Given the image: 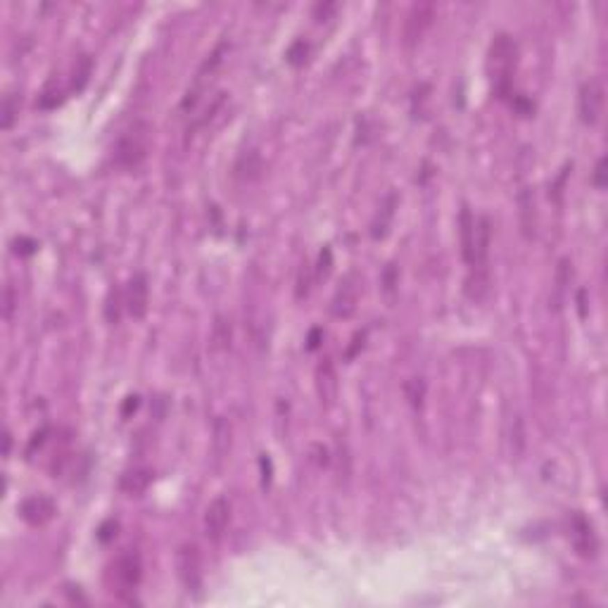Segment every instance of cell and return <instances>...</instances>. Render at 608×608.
Returning <instances> with one entry per match:
<instances>
[{
    "mask_svg": "<svg viewBox=\"0 0 608 608\" xmlns=\"http://www.w3.org/2000/svg\"><path fill=\"white\" fill-rule=\"evenodd\" d=\"M516 65H518V43L508 33H497L488 53V72L497 98H508Z\"/></svg>",
    "mask_w": 608,
    "mask_h": 608,
    "instance_id": "1",
    "label": "cell"
},
{
    "mask_svg": "<svg viewBox=\"0 0 608 608\" xmlns=\"http://www.w3.org/2000/svg\"><path fill=\"white\" fill-rule=\"evenodd\" d=\"M150 133H153V129H150L148 121H136V124L119 138L117 148H114V159H117L119 166L136 169V166L148 157Z\"/></svg>",
    "mask_w": 608,
    "mask_h": 608,
    "instance_id": "2",
    "label": "cell"
},
{
    "mask_svg": "<svg viewBox=\"0 0 608 608\" xmlns=\"http://www.w3.org/2000/svg\"><path fill=\"white\" fill-rule=\"evenodd\" d=\"M176 572L178 580L188 592H198L202 587V554L200 547L193 542H185L176 552Z\"/></svg>",
    "mask_w": 608,
    "mask_h": 608,
    "instance_id": "3",
    "label": "cell"
},
{
    "mask_svg": "<svg viewBox=\"0 0 608 608\" xmlns=\"http://www.w3.org/2000/svg\"><path fill=\"white\" fill-rule=\"evenodd\" d=\"M359 295H361V278L357 271H347L343 281L338 283L331 302V311L335 318H350L357 311Z\"/></svg>",
    "mask_w": 608,
    "mask_h": 608,
    "instance_id": "4",
    "label": "cell"
},
{
    "mask_svg": "<svg viewBox=\"0 0 608 608\" xmlns=\"http://www.w3.org/2000/svg\"><path fill=\"white\" fill-rule=\"evenodd\" d=\"M435 5L432 3H416L411 5L407 22H404V45L407 48H414V45L421 43V38L426 36V31L432 26V20H435Z\"/></svg>",
    "mask_w": 608,
    "mask_h": 608,
    "instance_id": "5",
    "label": "cell"
},
{
    "mask_svg": "<svg viewBox=\"0 0 608 608\" xmlns=\"http://www.w3.org/2000/svg\"><path fill=\"white\" fill-rule=\"evenodd\" d=\"M604 84L599 79H589L587 84H582L580 88V100H577V109H580L582 124L596 126L604 112Z\"/></svg>",
    "mask_w": 608,
    "mask_h": 608,
    "instance_id": "6",
    "label": "cell"
},
{
    "mask_svg": "<svg viewBox=\"0 0 608 608\" xmlns=\"http://www.w3.org/2000/svg\"><path fill=\"white\" fill-rule=\"evenodd\" d=\"M20 516L31 528H43L57 516V504L48 494H31L20 504Z\"/></svg>",
    "mask_w": 608,
    "mask_h": 608,
    "instance_id": "7",
    "label": "cell"
},
{
    "mask_svg": "<svg viewBox=\"0 0 608 608\" xmlns=\"http://www.w3.org/2000/svg\"><path fill=\"white\" fill-rule=\"evenodd\" d=\"M570 542L575 547V552L584 556V559H594L596 552H599L596 532L582 513H572L570 516Z\"/></svg>",
    "mask_w": 608,
    "mask_h": 608,
    "instance_id": "8",
    "label": "cell"
},
{
    "mask_svg": "<svg viewBox=\"0 0 608 608\" xmlns=\"http://www.w3.org/2000/svg\"><path fill=\"white\" fill-rule=\"evenodd\" d=\"M114 577L121 592H133L143 577V563L136 552H124L114 561Z\"/></svg>",
    "mask_w": 608,
    "mask_h": 608,
    "instance_id": "9",
    "label": "cell"
},
{
    "mask_svg": "<svg viewBox=\"0 0 608 608\" xmlns=\"http://www.w3.org/2000/svg\"><path fill=\"white\" fill-rule=\"evenodd\" d=\"M231 520V504L226 497H217L205 511V535L212 542H219L224 537Z\"/></svg>",
    "mask_w": 608,
    "mask_h": 608,
    "instance_id": "10",
    "label": "cell"
},
{
    "mask_svg": "<svg viewBox=\"0 0 608 608\" xmlns=\"http://www.w3.org/2000/svg\"><path fill=\"white\" fill-rule=\"evenodd\" d=\"M148 299H150V288H148V276L136 274L129 281L126 288V309L133 318H143L148 311Z\"/></svg>",
    "mask_w": 608,
    "mask_h": 608,
    "instance_id": "11",
    "label": "cell"
},
{
    "mask_svg": "<svg viewBox=\"0 0 608 608\" xmlns=\"http://www.w3.org/2000/svg\"><path fill=\"white\" fill-rule=\"evenodd\" d=\"M316 392L321 404L331 407L338 397V373H335V366L331 359H323L316 368Z\"/></svg>",
    "mask_w": 608,
    "mask_h": 608,
    "instance_id": "12",
    "label": "cell"
},
{
    "mask_svg": "<svg viewBox=\"0 0 608 608\" xmlns=\"http://www.w3.org/2000/svg\"><path fill=\"white\" fill-rule=\"evenodd\" d=\"M153 478H155L153 468L138 466V468H131V471H126L124 476H121L119 488L124 494H129V497H141L143 492L153 485Z\"/></svg>",
    "mask_w": 608,
    "mask_h": 608,
    "instance_id": "13",
    "label": "cell"
},
{
    "mask_svg": "<svg viewBox=\"0 0 608 608\" xmlns=\"http://www.w3.org/2000/svg\"><path fill=\"white\" fill-rule=\"evenodd\" d=\"M490 240H492V224L488 217H476V238H473V264L471 266H485L490 254Z\"/></svg>",
    "mask_w": 608,
    "mask_h": 608,
    "instance_id": "14",
    "label": "cell"
},
{
    "mask_svg": "<svg viewBox=\"0 0 608 608\" xmlns=\"http://www.w3.org/2000/svg\"><path fill=\"white\" fill-rule=\"evenodd\" d=\"M506 444H508V454H511V459L518 461L525 451V423H523V416L520 414H513L511 419H508Z\"/></svg>",
    "mask_w": 608,
    "mask_h": 608,
    "instance_id": "15",
    "label": "cell"
},
{
    "mask_svg": "<svg viewBox=\"0 0 608 608\" xmlns=\"http://www.w3.org/2000/svg\"><path fill=\"white\" fill-rule=\"evenodd\" d=\"M459 228H461V254L466 259V264H473V238H476V217L471 214L468 207L461 210L459 217Z\"/></svg>",
    "mask_w": 608,
    "mask_h": 608,
    "instance_id": "16",
    "label": "cell"
},
{
    "mask_svg": "<svg viewBox=\"0 0 608 608\" xmlns=\"http://www.w3.org/2000/svg\"><path fill=\"white\" fill-rule=\"evenodd\" d=\"M471 269H473V274L468 276V281H466V295L473 299V302H480L490 290L488 266H471Z\"/></svg>",
    "mask_w": 608,
    "mask_h": 608,
    "instance_id": "17",
    "label": "cell"
},
{
    "mask_svg": "<svg viewBox=\"0 0 608 608\" xmlns=\"http://www.w3.org/2000/svg\"><path fill=\"white\" fill-rule=\"evenodd\" d=\"M91 72H93L91 55H79L77 62H74V69H72V84H69V88H72L74 93L84 91L91 81Z\"/></svg>",
    "mask_w": 608,
    "mask_h": 608,
    "instance_id": "18",
    "label": "cell"
},
{
    "mask_svg": "<svg viewBox=\"0 0 608 608\" xmlns=\"http://www.w3.org/2000/svg\"><path fill=\"white\" fill-rule=\"evenodd\" d=\"M214 454H217V459H226L231 451V423L224 419H219L217 423H214Z\"/></svg>",
    "mask_w": 608,
    "mask_h": 608,
    "instance_id": "19",
    "label": "cell"
},
{
    "mask_svg": "<svg viewBox=\"0 0 608 608\" xmlns=\"http://www.w3.org/2000/svg\"><path fill=\"white\" fill-rule=\"evenodd\" d=\"M62 93H65V91H62V86H60V79L53 77L48 84H45V88L40 91V95L36 100V107L38 109H55L62 102Z\"/></svg>",
    "mask_w": 608,
    "mask_h": 608,
    "instance_id": "20",
    "label": "cell"
},
{
    "mask_svg": "<svg viewBox=\"0 0 608 608\" xmlns=\"http://www.w3.org/2000/svg\"><path fill=\"white\" fill-rule=\"evenodd\" d=\"M259 171H262V159H259V155L257 153L242 155L240 162H238V176L240 178H247V181H250V178H257L259 176Z\"/></svg>",
    "mask_w": 608,
    "mask_h": 608,
    "instance_id": "21",
    "label": "cell"
},
{
    "mask_svg": "<svg viewBox=\"0 0 608 608\" xmlns=\"http://www.w3.org/2000/svg\"><path fill=\"white\" fill-rule=\"evenodd\" d=\"M535 205H532L530 193H520V214H523V233L535 235Z\"/></svg>",
    "mask_w": 608,
    "mask_h": 608,
    "instance_id": "22",
    "label": "cell"
},
{
    "mask_svg": "<svg viewBox=\"0 0 608 608\" xmlns=\"http://www.w3.org/2000/svg\"><path fill=\"white\" fill-rule=\"evenodd\" d=\"M306 55H309V43H306L304 38H299V40H295L290 48H288L286 60L290 62L293 67H299V65H304Z\"/></svg>",
    "mask_w": 608,
    "mask_h": 608,
    "instance_id": "23",
    "label": "cell"
},
{
    "mask_svg": "<svg viewBox=\"0 0 608 608\" xmlns=\"http://www.w3.org/2000/svg\"><path fill=\"white\" fill-rule=\"evenodd\" d=\"M17 109H20V105H17V98L15 95H5L3 98V117H0V126H3L5 131L13 129Z\"/></svg>",
    "mask_w": 608,
    "mask_h": 608,
    "instance_id": "24",
    "label": "cell"
},
{
    "mask_svg": "<svg viewBox=\"0 0 608 608\" xmlns=\"http://www.w3.org/2000/svg\"><path fill=\"white\" fill-rule=\"evenodd\" d=\"M119 302H121V293L117 290V288H112L109 290V297H107V306H105V316L109 323H117L121 311H119Z\"/></svg>",
    "mask_w": 608,
    "mask_h": 608,
    "instance_id": "25",
    "label": "cell"
},
{
    "mask_svg": "<svg viewBox=\"0 0 608 608\" xmlns=\"http://www.w3.org/2000/svg\"><path fill=\"white\" fill-rule=\"evenodd\" d=\"M48 435H50V426H43V428H38V430H36V432H33V435H31V439H29L26 456H31L33 451L43 447V444H45V439H48Z\"/></svg>",
    "mask_w": 608,
    "mask_h": 608,
    "instance_id": "26",
    "label": "cell"
},
{
    "mask_svg": "<svg viewBox=\"0 0 608 608\" xmlns=\"http://www.w3.org/2000/svg\"><path fill=\"white\" fill-rule=\"evenodd\" d=\"M117 530H119V523L117 520H105V523L98 528V540H100L102 544L112 542L114 537H117Z\"/></svg>",
    "mask_w": 608,
    "mask_h": 608,
    "instance_id": "27",
    "label": "cell"
},
{
    "mask_svg": "<svg viewBox=\"0 0 608 608\" xmlns=\"http://www.w3.org/2000/svg\"><path fill=\"white\" fill-rule=\"evenodd\" d=\"M13 311H15V290L13 286H5V293H3V316L5 321L13 318Z\"/></svg>",
    "mask_w": 608,
    "mask_h": 608,
    "instance_id": "28",
    "label": "cell"
},
{
    "mask_svg": "<svg viewBox=\"0 0 608 608\" xmlns=\"http://www.w3.org/2000/svg\"><path fill=\"white\" fill-rule=\"evenodd\" d=\"M309 266L302 264V269H299V278H297V297H306L309 295Z\"/></svg>",
    "mask_w": 608,
    "mask_h": 608,
    "instance_id": "29",
    "label": "cell"
},
{
    "mask_svg": "<svg viewBox=\"0 0 608 608\" xmlns=\"http://www.w3.org/2000/svg\"><path fill=\"white\" fill-rule=\"evenodd\" d=\"M592 183H594L599 190H604V188H606V157H601L599 162H596Z\"/></svg>",
    "mask_w": 608,
    "mask_h": 608,
    "instance_id": "30",
    "label": "cell"
},
{
    "mask_svg": "<svg viewBox=\"0 0 608 608\" xmlns=\"http://www.w3.org/2000/svg\"><path fill=\"white\" fill-rule=\"evenodd\" d=\"M36 240H31V238H20V240H15V252L17 254H31V252H36Z\"/></svg>",
    "mask_w": 608,
    "mask_h": 608,
    "instance_id": "31",
    "label": "cell"
},
{
    "mask_svg": "<svg viewBox=\"0 0 608 608\" xmlns=\"http://www.w3.org/2000/svg\"><path fill=\"white\" fill-rule=\"evenodd\" d=\"M228 340H231V331H226L224 321L219 318V323H217V345L219 347H228Z\"/></svg>",
    "mask_w": 608,
    "mask_h": 608,
    "instance_id": "32",
    "label": "cell"
},
{
    "mask_svg": "<svg viewBox=\"0 0 608 608\" xmlns=\"http://www.w3.org/2000/svg\"><path fill=\"white\" fill-rule=\"evenodd\" d=\"M328 271H331V250H323L321 252V262H318V274L328 276Z\"/></svg>",
    "mask_w": 608,
    "mask_h": 608,
    "instance_id": "33",
    "label": "cell"
},
{
    "mask_svg": "<svg viewBox=\"0 0 608 608\" xmlns=\"http://www.w3.org/2000/svg\"><path fill=\"white\" fill-rule=\"evenodd\" d=\"M395 281H397V278H395V266L390 264V266H387V269H385V290H387V293L395 290Z\"/></svg>",
    "mask_w": 608,
    "mask_h": 608,
    "instance_id": "34",
    "label": "cell"
},
{
    "mask_svg": "<svg viewBox=\"0 0 608 608\" xmlns=\"http://www.w3.org/2000/svg\"><path fill=\"white\" fill-rule=\"evenodd\" d=\"M321 338H323V331H321V328H314V331L309 333V343H306V350H316V347L321 345Z\"/></svg>",
    "mask_w": 608,
    "mask_h": 608,
    "instance_id": "35",
    "label": "cell"
},
{
    "mask_svg": "<svg viewBox=\"0 0 608 608\" xmlns=\"http://www.w3.org/2000/svg\"><path fill=\"white\" fill-rule=\"evenodd\" d=\"M136 411L138 409V397L133 395V397H129V402H126V407H124V416H129V411Z\"/></svg>",
    "mask_w": 608,
    "mask_h": 608,
    "instance_id": "36",
    "label": "cell"
},
{
    "mask_svg": "<svg viewBox=\"0 0 608 608\" xmlns=\"http://www.w3.org/2000/svg\"><path fill=\"white\" fill-rule=\"evenodd\" d=\"M10 449H13V435H10V430H8V432H5V451H3V454L10 456Z\"/></svg>",
    "mask_w": 608,
    "mask_h": 608,
    "instance_id": "37",
    "label": "cell"
},
{
    "mask_svg": "<svg viewBox=\"0 0 608 608\" xmlns=\"http://www.w3.org/2000/svg\"><path fill=\"white\" fill-rule=\"evenodd\" d=\"M333 10H335V5H326V8H323V5H318V8H316V15H323V17H326L328 13H333Z\"/></svg>",
    "mask_w": 608,
    "mask_h": 608,
    "instance_id": "38",
    "label": "cell"
}]
</instances>
